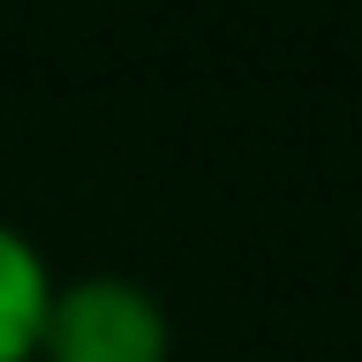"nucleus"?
Segmentation results:
<instances>
[{"mask_svg": "<svg viewBox=\"0 0 362 362\" xmlns=\"http://www.w3.org/2000/svg\"><path fill=\"white\" fill-rule=\"evenodd\" d=\"M38 362H174V317L144 279L121 272L53 279Z\"/></svg>", "mask_w": 362, "mask_h": 362, "instance_id": "f257e3e1", "label": "nucleus"}, {"mask_svg": "<svg viewBox=\"0 0 362 362\" xmlns=\"http://www.w3.org/2000/svg\"><path fill=\"white\" fill-rule=\"evenodd\" d=\"M45 302H53V264L16 219H0V362H38Z\"/></svg>", "mask_w": 362, "mask_h": 362, "instance_id": "f03ea898", "label": "nucleus"}]
</instances>
